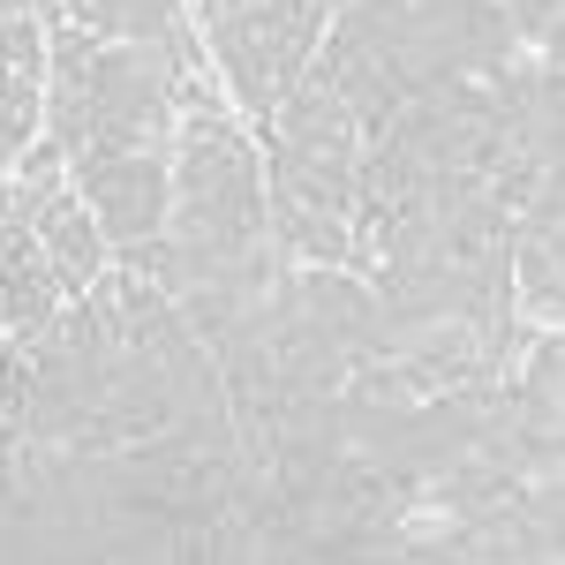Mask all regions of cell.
<instances>
[{
    "mask_svg": "<svg viewBox=\"0 0 565 565\" xmlns=\"http://www.w3.org/2000/svg\"><path fill=\"white\" fill-rule=\"evenodd\" d=\"M76 181H84V204L98 218V234L114 242V249H129V242H151L159 226H167V159L151 151V143H84L76 159Z\"/></svg>",
    "mask_w": 565,
    "mask_h": 565,
    "instance_id": "6da1fadb",
    "label": "cell"
}]
</instances>
